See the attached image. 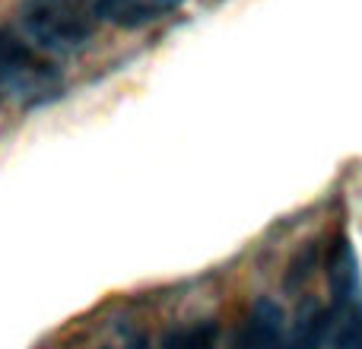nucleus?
Segmentation results:
<instances>
[{"label": "nucleus", "instance_id": "5", "mask_svg": "<svg viewBox=\"0 0 362 349\" xmlns=\"http://www.w3.org/2000/svg\"><path fill=\"white\" fill-rule=\"evenodd\" d=\"M185 0H99V19L121 29H140L175 13Z\"/></svg>", "mask_w": 362, "mask_h": 349}, {"label": "nucleus", "instance_id": "2", "mask_svg": "<svg viewBox=\"0 0 362 349\" xmlns=\"http://www.w3.org/2000/svg\"><path fill=\"white\" fill-rule=\"evenodd\" d=\"M57 73L35 45L0 32V102L48 99L57 89Z\"/></svg>", "mask_w": 362, "mask_h": 349}, {"label": "nucleus", "instance_id": "4", "mask_svg": "<svg viewBox=\"0 0 362 349\" xmlns=\"http://www.w3.org/2000/svg\"><path fill=\"white\" fill-rule=\"evenodd\" d=\"M283 312L276 302H255L251 314L245 318L235 337V349H280L283 346Z\"/></svg>", "mask_w": 362, "mask_h": 349}, {"label": "nucleus", "instance_id": "6", "mask_svg": "<svg viewBox=\"0 0 362 349\" xmlns=\"http://www.w3.org/2000/svg\"><path fill=\"white\" fill-rule=\"evenodd\" d=\"M327 333H331V314H327L325 308L312 305L299 314V321H296L293 333H289V340L283 343V349H321Z\"/></svg>", "mask_w": 362, "mask_h": 349}, {"label": "nucleus", "instance_id": "3", "mask_svg": "<svg viewBox=\"0 0 362 349\" xmlns=\"http://www.w3.org/2000/svg\"><path fill=\"white\" fill-rule=\"evenodd\" d=\"M331 327L337 349H362V302H359V280H356V257L346 238H337L331 248Z\"/></svg>", "mask_w": 362, "mask_h": 349}, {"label": "nucleus", "instance_id": "7", "mask_svg": "<svg viewBox=\"0 0 362 349\" xmlns=\"http://www.w3.org/2000/svg\"><path fill=\"white\" fill-rule=\"evenodd\" d=\"M219 337V327L213 321H194L187 327H178L165 337L163 349H213Z\"/></svg>", "mask_w": 362, "mask_h": 349}, {"label": "nucleus", "instance_id": "1", "mask_svg": "<svg viewBox=\"0 0 362 349\" xmlns=\"http://www.w3.org/2000/svg\"><path fill=\"white\" fill-rule=\"evenodd\" d=\"M19 23L38 51L70 54L93 38L99 25V0H23Z\"/></svg>", "mask_w": 362, "mask_h": 349}]
</instances>
